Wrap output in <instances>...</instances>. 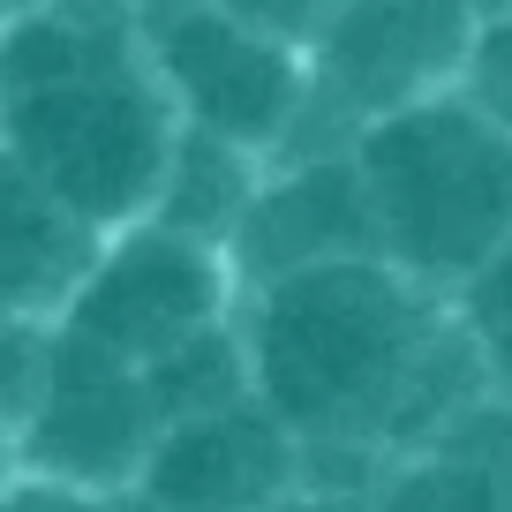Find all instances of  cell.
Returning <instances> with one entry per match:
<instances>
[{"mask_svg":"<svg viewBox=\"0 0 512 512\" xmlns=\"http://www.w3.org/2000/svg\"><path fill=\"white\" fill-rule=\"evenodd\" d=\"M475 8H482V16H497V8H512V0H475Z\"/></svg>","mask_w":512,"mask_h":512,"instance_id":"d6986e66","label":"cell"},{"mask_svg":"<svg viewBox=\"0 0 512 512\" xmlns=\"http://www.w3.org/2000/svg\"><path fill=\"white\" fill-rule=\"evenodd\" d=\"M354 159L377 196L384 256L422 287L460 294L512 241V128H497L460 91L369 121Z\"/></svg>","mask_w":512,"mask_h":512,"instance_id":"7a4b0ae2","label":"cell"},{"mask_svg":"<svg viewBox=\"0 0 512 512\" xmlns=\"http://www.w3.org/2000/svg\"><path fill=\"white\" fill-rule=\"evenodd\" d=\"M159 437H166V415L151 400V377L136 362L83 347L61 324L46 400L8 437V475H53V482H76V490L136 497Z\"/></svg>","mask_w":512,"mask_h":512,"instance_id":"8992f818","label":"cell"},{"mask_svg":"<svg viewBox=\"0 0 512 512\" xmlns=\"http://www.w3.org/2000/svg\"><path fill=\"white\" fill-rule=\"evenodd\" d=\"M475 23H482L475 0H347V16L309 53L317 61V106H309L287 159L347 151L369 121L452 91L467 46H475Z\"/></svg>","mask_w":512,"mask_h":512,"instance_id":"5b68a950","label":"cell"},{"mask_svg":"<svg viewBox=\"0 0 512 512\" xmlns=\"http://www.w3.org/2000/svg\"><path fill=\"white\" fill-rule=\"evenodd\" d=\"M279 512H377V497H369V490H302V497H287Z\"/></svg>","mask_w":512,"mask_h":512,"instance_id":"e0dca14e","label":"cell"},{"mask_svg":"<svg viewBox=\"0 0 512 512\" xmlns=\"http://www.w3.org/2000/svg\"><path fill=\"white\" fill-rule=\"evenodd\" d=\"M181 144V106L144 53V0H46L0 38V166L91 226L151 219Z\"/></svg>","mask_w":512,"mask_h":512,"instance_id":"6da1fadb","label":"cell"},{"mask_svg":"<svg viewBox=\"0 0 512 512\" xmlns=\"http://www.w3.org/2000/svg\"><path fill=\"white\" fill-rule=\"evenodd\" d=\"M452 91H460L467 106H482L497 128H512V8H497V16L475 23V46H467Z\"/></svg>","mask_w":512,"mask_h":512,"instance_id":"4fadbf2b","label":"cell"},{"mask_svg":"<svg viewBox=\"0 0 512 512\" xmlns=\"http://www.w3.org/2000/svg\"><path fill=\"white\" fill-rule=\"evenodd\" d=\"M490 362H497V392H505V400H512V347H497Z\"/></svg>","mask_w":512,"mask_h":512,"instance_id":"ac0fdd59","label":"cell"},{"mask_svg":"<svg viewBox=\"0 0 512 512\" xmlns=\"http://www.w3.org/2000/svg\"><path fill=\"white\" fill-rule=\"evenodd\" d=\"M0 512H136V497L76 490V482H53V475H8Z\"/></svg>","mask_w":512,"mask_h":512,"instance_id":"2e32d148","label":"cell"},{"mask_svg":"<svg viewBox=\"0 0 512 512\" xmlns=\"http://www.w3.org/2000/svg\"><path fill=\"white\" fill-rule=\"evenodd\" d=\"M452 309H460V324H467V332H475L490 354L512 347V241L490 256V264H482L475 279H467L460 294H452Z\"/></svg>","mask_w":512,"mask_h":512,"instance_id":"5bb4252c","label":"cell"},{"mask_svg":"<svg viewBox=\"0 0 512 512\" xmlns=\"http://www.w3.org/2000/svg\"><path fill=\"white\" fill-rule=\"evenodd\" d=\"M339 256H384L377 196H369L354 144L272 159V181H264V196H256L249 226L234 241V264L249 279V294L309 272V264H339Z\"/></svg>","mask_w":512,"mask_h":512,"instance_id":"ba28073f","label":"cell"},{"mask_svg":"<svg viewBox=\"0 0 512 512\" xmlns=\"http://www.w3.org/2000/svg\"><path fill=\"white\" fill-rule=\"evenodd\" d=\"M151 377V400H159L166 422H189V415H219V407L256 400V354H249V324H219V332L189 339L181 354L144 369Z\"/></svg>","mask_w":512,"mask_h":512,"instance_id":"7c38bea8","label":"cell"},{"mask_svg":"<svg viewBox=\"0 0 512 512\" xmlns=\"http://www.w3.org/2000/svg\"><path fill=\"white\" fill-rule=\"evenodd\" d=\"M249 309V279H241L234 249L196 241L166 219H136L106 241V256L91 264L83 294L68 302V332L83 347L113 354V362H166L189 339L219 332Z\"/></svg>","mask_w":512,"mask_h":512,"instance_id":"277c9868","label":"cell"},{"mask_svg":"<svg viewBox=\"0 0 512 512\" xmlns=\"http://www.w3.org/2000/svg\"><path fill=\"white\" fill-rule=\"evenodd\" d=\"M144 53L189 128L287 159L317 106V61L226 0H144Z\"/></svg>","mask_w":512,"mask_h":512,"instance_id":"3957f363","label":"cell"},{"mask_svg":"<svg viewBox=\"0 0 512 512\" xmlns=\"http://www.w3.org/2000/svg\"><path fill=\"white\" fill-rule=\"evenodd\" d=\"M264 181H272V159H264V151L226 144L211 128L181 121V144H174V166H166V189H159V211H151V219L234 249L249 211H256V196H264Z\"/></svg>","mask_w":512,"mask_h":512,"instance_id":"8fae6325","label":"cell"},{"mask_svg":"<svg viewBox=\"0 0 512 512\" xmlns=\"http://www.w3.org/2000/svg\"><path fill=\"white\" fill-rule=\"evenodd\" d=\"M309 490V445L264 392L219 415L166 422L136 512H279Z\"/></svg>","mask_w":512,"mask_h":512,"instance_id":"52a82bcc","label":"cell"},{"mask_svg":"<svg viewBox=\"0 0 512 512\" xmlns=\"http://www.w3.org/2000/svg\"><path fill=\"white\" fill-rule=\"evenodd\" d=\"M226 8H234V16H249L256 31H272V38H287V46H302V53H317L324 31L347 16V0H226Z\"/></svg>","mask_w":512,"mask_h":512,"instance_id":"9a60e30c","label":"cell"},{"mask_svg":"<svg viewBox=\"0 0 512 512\" xmlns=\"http://www.w3.org/2000/svg\"><path fill=\"white\" fill-rule=\"evenodd\" d=\"M377 512H512V400L490 392L377 475Z\"/></svg>","mask_w":512,"mask_h":512,"instance_id":"30bf717a","label":"cell"},{"mask_svg":"<svg viewBox=\"0 0 512 512\" xmlns=\"http://www.w3.org/2000/svg\"><path fill=\"white\" fill-rule=\"evenodd\" d=\"M106 241H113L106 226H91L61 196H46L31 174L0 166V302H8V317L61 324L83 279H91V264L106 256Z\"/></svg>","mask_w":512,"mask_h":512,"instance_id":"9c48e42d","label":"cell"}]
</instances>
